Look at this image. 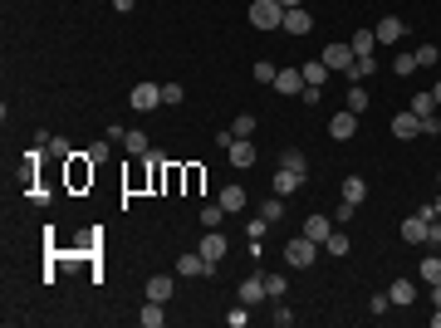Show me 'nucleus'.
<instances>
[{"label": "nucleus", "mask_w": 441, "mask_h": 328, "mask_svg": "<svg viewBox=\"0 0 441 328\" xmlns=\"http://www.w3.org/2000/svg\"><path fill=\"white\" fill-rule=\"evenodd\" d=\"M245 15H250L255 30H280V25H285V5H280V0H250Z\"/></svg>", "instance_id": "f257e3e1"}, {"label": "nucleus", "mask_w": 441, "mask_h": 328, "mask_svg": "<svg viewBox=\"0 0 441 328\" xmlns=\"http://www.w3.org/2000/svg\"><path fill=\"white\" fill-rule=\"evenodd\" d=\"M314 255H319V240H309V235H294V240L285 245V265H294V270H309Z\"/></svg>", "instance_id": "f03ea898"}, {"label": "nucleus", "mask_w": 441, "mask_h": 328, "mask_svg": "<svg viewBox=\"0 0 441 328\" xmlns=\"http://www.w3.org/2000/svg\"><path fill=\"white\" fill-rule=\"evenodd\" d=\"M132 108L137 113H152V108H162V84H132Z\"/></svg>", "instance_id": "7ed1b4c3"}, {"label": "nucleus", "mask_w": 441, "mask_h": 328, "mask_svg": "<svg viewBox=\"0 0 441 328\" xmlns=\"http://www.w3.org/2000/svg\"><path fill=\"white\" fill-rule=\"evenodd\" d=\"M270 89H275V94H285V99H299V94H304V69H280Z\"/></svg>", "instance_id": "20e7f679"}, {"label": "nucleus", "mask_w": 441, "mask_h": 328, "mask_svg": "<svg viewBox=\"0 0 441 328\" xmlns=\"http://www.w3.org/2000/svg\"><path fill=\"white\" fill-rule=\"evenodd\" d=\"M353 132H358V113H353V108H343V113H333V118H329V137H333V142H348Z\"/></svg>", "instance_id": "39448f33"}, {"label": "nucleus", "mask_w": 441, "mask_h": 328, "mask_svg": "<svg viewBox=\"0 0 441 328\" xmlns=\"http://www.w3.org/2000/svg\"><path fill=\"white\" fill-rule=\"evenodd\" d=\"M94 182V157L89 152H74L69 157V187H89Z\"/></svg>", "instance_id": "423d86ee"}, {"label": "nucleus", "mask_w": 441, "mask_h": 328, "mask_svg": "<svg viewBox=\"0 0 441 328\" xmlns=\"http://www.w3.org/2000/svg\"><path fill=\"white\" fill-rule=\"evenodd\" d=\"M353 59H358V54H353V44H343V39L324 44V64H329V69H338V74H343V69H348Z\"/></svg>", "instance_id": "0eeeda50"}, {"label": "nucleus", "mask_w": 441, "mask_h": 328, "mask_svg": "<svg viewBox=\"0 0 441 328\" xmlns=\"http://www.w3.org/2000/svg\"><path fill=\"white\" fill-rule=\"evenodd\" d=\"M211 270H216V265H211V260H201V250H197V255H182V260H177V275H187V279H206Z\"/></svg>", "instance_id": "6e6552de"}, {"label": "nucleus", "mask_w": 441, "mask_h": 328, "mask_svg": "<svg viewBox=\"0 0 441 328\" xmlns=\"http://www.w3.org/2000/svg\"><path fill=\"white\" fill-rule=\"evenodd\" d=\"M225 250H230V240H225L220 230H206V235H201V260L220 265V260H225Z\"/></svg>", "instance_id": "1a4fd4ad"}, {"label": "nucleus", "mask_w": 441, "mask_h": 328, "mask_svg": "<svg viewBox=\"0 0 441 328\" xmlns=\"http://www.w3.org/2000/svg\"><path fill=\"white\" fill-rule=\"evenodd\" d=\"M309 30H314V15H309L304 5L285 10V34H309Z\"/></svg>", "instance_id": "9d476101"}, {"label": "nucleus", "mask_w": 441, "mask_h": 328, "mask_svg": "<svg viewBox=\"0 0 441 328\" xmlns=\"http://www.w3.org/2000/svg\"><path fill=\"white\" fill-rule=\"evenodd\" d=\"M402 30H407V25H402L397 15H383L373 34H378V44H402Z\"/></svg>", "instance_id": "9b49d317"}, {"label": "nucleus", "mask_w": 441, "mask_h": 328, "mask_svg": "<svg viewBox=\"0 0 441 328\" xmlns=\"http://www.w3.org/2000/svg\"><path fill=\"white\" fill-rule=\"evenodd\" d=\"M260 299H270V294H265V275H245V279H240V304L255 309Z\"/></svg>", "instance_id": "f8f14e48"}, {"label": "nucleus", "mask_w": 441, "mask_h": 328, "mask_svg": "<svg viewBox=\"0 0 441 328\" xmlns=\"http://www.w3.org/2000/svg\"><path fill=\"white\" fill-rule=\"evenodd\" d=\"M417 132H422V118H417L412 108L392 118V137H397V142H407V137H417Z\"/></svg>", "instance_id": "ddd939ff"}, {"label": "nucleus", "mask_w": 441, "mask_h": 328, "mask_svg": "<svg viewBox=\"0 0 441 328\" xmlns=\"http://www.w3.org/2000/svg\"><path fill=\"white\" fill-rule=\"evenodd\" d=\"M402 240H407V245H427V216H422V211L402 220Z\"/></svg>", "instance_id": "4468645a"}, {"label": "nucleus", "mask_w": 441, "mask_h": 328, "mask_svg": "<svg viewBox=\"0 0 441 328\" xmlns=\"http://www.w3.org/2000/svg\"><path fill=\"white\" fill-rule=\"evenodd\" d=\"M299 187H304V177H299V172H290V167H280V172H275V196H294Z\"/></svg>", "instance_id": "2eb2a0df"}, {"label": "nucleus", "mask_w": 441, "mask_h": 328, "mask_svg": "<svg viewBox=\"0 0 441 328\" xmlns=\"http://www.w3.org/2000/svg\"><path fill=\"white\" fill-rule=\"evenodd\" d=\"M137 319H142V328H162V324H167V304H157V299H147V304L137 309Z\"/></svg>", "instance_id": "dca6fc26"}, {"label": "nucleus", "mask_w": 441, "mask_h": 328, "mask_svg": "<svg viewBox=\"0 0 441 328\" xmlns=\"http://www.w3.org/2000/svg\"><path fill=\"white\" fill-rule=\"evenodd\" d=\"M230 167H255V147H250V137H235V142H230Z\"/></svg>", "instance_id": "f3484780"}, {"label": "nucleus", "mask_w": 441, "mask_h": 328, "mask_svg": "<svg viewBox=\"0 0 441 328\" xmlns=\"http://www.w3.org/2000/svg\"><path fill=\"white\" fill-rule=\"evenodd\" d=\"M172 289H177V284H172V275H152V279H147V299H157V304H167V299H172Z\"/></svg>", "instance_id": "a211bd4d"}, {"label": "nucleus", "mask_w": 441, "mask_h": 328, "mask_svg": "<svg viewBox=\"0 0 441 328\" xmlns=\"http://www.w3.org/2000/svg\"><path fill=\"white\" fill-rule=\"evenodd\" d=\"M387 299H392L397 309H407V304H417V284H412V279H397V284L387 289Z\"/></svg>", "instance_id": "6ab92c4d"}, {"label": "nucleus", "mask_w": 441, "mask_h": 328, "mask_svg": "<svg viewBox=\"0 0 441 328\" xmlns=\"http://www.w3.org/2000/svg\"><path fill=\"white\" fill-rule=\"evenodd\" d=\"M368 74H378V59H373V54H368V59H353V64L343 69V79H353V84H363Z\"/></svg>", "instance_id": "aec40b11"}, {"label": "nucleus", "mask_w": 441, "mask_h": 328, "mask_svg": "<svg viewBox=\"0 0 441 328\" xmlns=\"http://www.w3.org/2000/svg\"><path fill=\"white\" fill-rule=\"evenodd\" d=\"M329 64H324V59H309V64H304V84H314V89H324V84H329Z\"/></svg>", "instance_id": "412c9836"}, {"label": "nucleus", "mask_w": 441, "mask_h": 328, "mask_svg": "<svg viewBox=\"0 0 441 328\" xmlns=\"http://www.w3.org/2000/svg\"><path fill=\"white\" fill-rule=\"evenodd\" d=\"M348 44H353V54H358V59H368V54L378 49V34H373V30H358V34H353Z\"/></svg>", "instance_id": "4be33fe9"}, {"label": "nucleus", "mask_w": 441, "mask_h": 328, "mask_svg": "<svg viewBox=\"0 0 441 328\" xmlns=\"http://www.w3.org/2000/svg\"><path fill=\"white\" fill-rule=\"evenodd\" d=\"M363 196H368V182H363V177H343V201L363 206Z\"/></svg>", "instance_id": "5701e85b"}, {"label": "nucleus", "mask_w": 441, "mask_h": 328, "mask_svg": "<svg viewBox=\"0 0 441 328\" xmlns=\"http://www.w3.org/2000/svg\"><path fill=\"white\" fill-rule=\"evenodd\" d=\"M225 216H230V211H225L220 201H206V206H201V225H206V230H220V220Z\"/></svg>", "instance_id": "b1692460"}, {"label": "nucleus", "mask_w": 441, "mask_h": 328, "mask_svg": "<svg viewBox=\"0 0 441 328\" xmlns=\"http://www.w3.org/2000/svg\"><path fill=\"white\" fill-rule=\"evenodd\" d=\"M123 147H128L132 157H147V132H137V127H128V132H123Z\"/></svg>", "instance_id": "393cba45"}, {"label": "nucleus", "mask_w": 441, "mask_h": 328, "mask_svg": "<svg viewBox=\"0 0 441 328\" xmlns=\"http://www.w3.org/2000/svg\"><path fill=\"white\" fill-rule=\"evenodd\" d=\"M329 230H333V225L324 216H309V220H304V235H309V240H319V245L329 240Z\"/></svg>", "instance_id": "a878e982"}, {"label": "nucleus", "mask_w": 441, "mask_h": 328, "mask_svg": "<svg viewBox=\"0 0 441 328\" xmlns=\"http://www.w3.org/2000/svg\"><path fill=\"white\" fill-rule=\"evenodd\" d=\"M324 250H329L333 260H343V255L353 250V240H348V235H338V230H329V240H324Z\"/></svg>", "instance_id": "bb28decb"}, {"label": "nucleus", "mask_w": 441, "mask_h": 328, "mask_svg": "<svg viewBox=\"0 0 441 328\" xmlns=\"http://www.w3.org/2000/svg\"><path fill=\"white\" fill-rule=\"evenodd\" d=\"M417 275H422L427 284H441V255H427V260L417 265Z\"/></svg>", "instance_id": "cd10ccee"}, {"label": "nucleus", "mask_w": 441, "mask_h": 328, "mask_svg": "<svg viewBox=\"0 0 441 328\" xmlns=\"http://www.w3.org/2000/svg\"><path fill=\"white\" fill-rule=\"evenodd\" d=\"M275 74H280V69H275L270 59H255V64H250V79H255V84H275Z\"/></svg>", "instance_id": "c85d7f7f"}, {"label": "nucleus", "mask_w": 441, "mask_h": 328, "mask_svg": "<svg viewBox=\"0 0 441 328\" xmlns=\"http://www.w3.org/2000/svg\"><path fill=\"white\" fill-rule=\"evenodd\" d=\"M280 167H290V172H299V177H309V157H304V152H299V147H290V152H285V162H280Z\"/></svg>", "instance_id": "c756f323"}, {"label": "nucleus", "mask_w": 441, "mask_h": 328, "mask_svg": "<svg viewBox=\"0 0 441 328\" xmlns=\"http://www.w3.org/2000/svg\"><path fill=\"white\" fill-rule=\"evenodd\" d=\"M220 206H225L230 216H235V211H245V191H240V187H225V191H220Z\"/></svg>", "instance_id": "7c9ffc66"}, {"label": "nucleus", "mask_w": 441, "mask_h": 328, "mask_svg": "<svg viewBox=\"0 0 441 328\" xmlns=\"http://www.w3.org/2000/svg\"><path fill=\"white\" fill-rule=\"evenodd\" d=\"M412 113H417V118H432V113H437V99H432V94H417V99H412Z\"/></svg>", "instance_id": "2f4dec72"}, {"label": "nucleus", "mask_w": 441, "mask_h": 328, "mask_svg": "<svg viewBox=\"0 0 441 328\" xmlns=\"http://www.w3.org/2000/svg\"><path fill=\"white\" fill-rule=\"evenodd\" d=\"M230 132H235V137H250V132H255V113H240V118L230 122Z\"/></svg>", "instance_id": "473e14b6"}, {"label": "nucleus", "mask_w": 441, "mask_h": 328, "mask_svg": "<svg viewBox=\"0 0 441 328\" xmlns=\"http://www.w3.org/2000/svg\"><path fill=\"white\" fill-rule=\"evenodd\" d=\"M49 157H59V162H69V157H74V147H69V137H49Z\"/></svg>", "instance_id": "72a5a7b5"}, {"label": "nucleus", "mask_w": 441, "mask_h": 328, "mask_svg": "<svg viewBox=\"0 0 441 328\" xmlns=\"http://www.w3.org/2000/svg\"><path fill=\"white\" fill-rule=\"evenodd\" d=\"M348 108H353V113L368 108V89H363V84H353V89H348Z\"/></svg>", "instance_id": "f704fd0d"}, {"label": "nucleus", "mask_w": 441, "mask_h": 328, "mask_svg": "<svg viewBox=\"0 0 441 328\" xmlns=\"http://www.w3.org/2000/svg\"><path fill=\"white\" fill-rule=\"evenodd\" d=\"M392 69H397V79H407V74L417 69V54H397V59H392Z\"/></svg>", "instance_id": "c9c22d12"}, {"label": "nucleus", "mask_w": 441, "mask_h": 328, "mask_svg": "<svg viewBox=\"0 0 441 328\" xmlns=\"http://www.w3.org/2000/svg\"><path fill=\"white\" fill-rule=\"evenodd\" d=\"M265 294L270 299H285V275H265Z\"/></svg>", "instance_id": "e433bc0d"}, {"label": "nucleus", "mask_w": 441, "mask_h": 328, "mask_svg": "<svg viewBox=\"0 0 441 328\" xmlns=\"http://www.w3.org/2000/svg\"><path fill=\"white\" fill-rule=\"evenodd\" d=\"M260 216H265V220H280V216H285V201H280V196H270V201L260 206Z\"/></svg>", "instance_id": "4c0bfd02"}, {"label": "nucleus", "mask_w": 441, "mask_h": 328, "mask_svg": "<svg viewBox=\"0 0 441 328\" xmlns=\"http://www.w3.org/2000/svg\"><path fill=\"white\" fill-rule=\"evenodd\" d=\"M225 324H230V328H245V324H250V304H240V309H230V314H225Z\"/></svg>", "instance_id": "58836bf2"}, {"label": "nucleus", "mask_w": 441, "mask_h": 328, "mask_svg": "<svg viewBox=\"0 0 441 328\" xmlns=\"http://www.w3.org/2000/svg\"><path fill=\"white\" fill-rule=\"evenodd\" d=\"M182 99H187L182 84H162V103H182Z\"/></svg>", "instance_id": "ea45409f"}, {"label": "nucleus", "mask_w": 441, "mask_h": 328, "mask_svg": "<svg viewBox=\"0 0 441 328\" xmlns=\"http://www.w3.org/2000/svg\"><path fill=\"white\" fill-rule=\"evenodd\" d=\"M319 99H324V89H314V84H304V94H299V103H304V108H319Z\"/></svg>", "instance_id": "a19ab883"}, {"label": "nucleus", "mask_w": 441, "mask_h": 328, "mask_svg": "<svg viewBox=\"0 0 441 328\" xmlns=\"http://www.w3.org/2000/svg\"><path fill=\"white\" fill-rule=\"evenodd\" d=\"M417 54V69H427V64H437V49L432 44H422V49H412Z\"/></svg>", "instance_id": "79ce46f5"}, {"label": "nucleus", "mask_w": 441, "mask_h": 328, "mask_svg": "<svg viewBox=\"0 0 441 328\" xmlns=\"http://www.w3.org/2000/svg\"><path fill=\"white\" fill-rule=\"evenodd\" d=\"M387 309H392L387 294H373V299H368V314H387Z\"/></svg>", "instance_id": "37998d69"}, {"label": "nucleus", "mask_w": 441, "mask_h": 328, "mask_svg": "<svg viewBox=\"0 0 441 328\" xmlns=\"http://www.w3.org/2000/svg\"><path fill=\"white\" fill-rule=\"evenodd\" d=\"M427 245H432V250H441V216L427 220Z\"/></svg>", "instance_id": "c03bdc74"}, {"label": "nucleus", "mask_w": 441, "mask_h": 328, "mask_svg": "<svg viewBox=\"0 0 441 328\" xmlns=\"http://www.w3.org/2000/svg\"><path fill=\"white\" fill-rule=\"evenodd\" d=\"M270 324H275V328H290V324H294V314H290V309H285V304H280V309H275V314H270Z\"/></svg>", "instance_id": "a18cd8bd"}, {"label": "nucleus", "mask_w": 441, "mask_h": 328, "mask_svg": "<svg viewBox=\"0 0 441 328\" xmlns=\"http://www.w3.org/2000/svg\"><path fill=\"white\" fill-rule=\"evenodd\" d=\"M265 230H270V220H265V216H255V220H250V225H245V235H255V240H260Z\"/></svg>", "instance_id": "49530a36"}, {"label": "nucleus", "mask_w": 441, "mask_h": 328, "mask_svg": "<svg viewBox=\"0 0 441 328\" xmlns=\"http://www.w3.org/2000/svg\"><path fill=\"white\" fill-rule=\"evenodd\" d=\"M422 132H427V137H441V118H437V113H432V118H422Z\"/></svg>", "instance_id": "de8ad7c7"}, {"label": "nucleus", "mask_w": 441, "mask_h": 328, "mask_svg": "<svg viewBox=\"0 0 441 328\" xmlns=\"http://www.w3.org/2000/svg\"><path fill=\"white\" fill-rule=\"evenodd\" d=\"M182 182H187V187L197 191V187H201V167H187V172H182Z\"/></svg>", "instance_id": "09e8293b"}, {"label": "nucleus", "mask_w": 441, "mask_h": 328, "mask_svg": "<svg viewBox=\"0 0 441 328\" xmlns=\"http://www.w3.org/2000/svg\"><path fill=\"white\" fill-rule=\"evenodd\" d=\"M132 5H137V0H113V10H118V15H128Z\"/></svg>", "instance_id": "8fccbe9b"}, {"label": "nucleus", "mask_w": 441, "mask_h": 328, "mask_svg": "<svg viewBox=\"0 0 441 328\" xmlns=\"http://www.w3.org/2000/svg\"><path fill=\"white\" fill-rule=\"evenodd\" d=\"M432 328H441V304H437V314H432Z\"/></svg>", "instance_id": "3c124183"}, {"label": "nucleus", "mask_w": 441, "mask_h": 328, "mask_svg": "<svg viewBox=\"0 0 441 328\" xmlns=\"http://www.w3.org/2000/svg\"><path fill=\"white\" fill-rule=\"evenodd\" d=\"M280 5H285V10H294V5H304V0H280Z\"/></svg>", "instance_id": "603ef678"}, {"label": "nucleus", "mask_w": 441, "mask_h": 328, "mask_svg": "<svg viewBox=\"0 0 441 328\" xmlns=\"http://www.w3.org/2000/svg\"><path fill=\"white\" fill-rule=\"evenodd\" d=\"M432 99H437V108H441V84H437V89H432Z\"/></svg>", "instance_id": "864d4df0"}, {"label": "nucleus", "mask_w": 441, "mask_h": 328, "mask_svg": "<svg viewBox=\"0 0 441 328\" xmlns=\"http://www.w3.org/2000/svg\"><path fill=\"white\" fill-rule=\"evenodd\" d=\"M437 216H441V196H437Z\"/></svg>", "instance_id": "5fc2aeb1"}, {"label": "nucleus", "mask_w": 441, "mask_h": 328, "mask_svg": "<svg viewBox=\"0 0 441 328\" xmlns=\"http://www.w3.org/2000/svg\"><path fill=\"white\" fill-rule=\"evenodd\" d=\"M437 187H441V172H437Z\"/></svg>", "instance_id": "6e6d98bb"}]
</instances>
